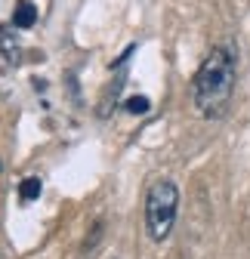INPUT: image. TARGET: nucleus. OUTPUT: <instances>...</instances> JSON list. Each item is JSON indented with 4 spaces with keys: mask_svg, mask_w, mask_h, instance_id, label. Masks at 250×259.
<instances>
[{
    "mask_svg": "<svg viewBox=\"0 0 250 259\" xmlns=\"http://www.w3.org/2000/svg\"><path fill=\"white\" fill-rule=\"evenodd\" d=\"M238 87V47L232 40H223L210 47L204 62L192 77V105L204 120L226 117Z\"/></svg>",
    "mask_w": 250,
    "mask_h": 259,
    "instance_id": "obj_1",
    "label": "nucleus"
},
{
    "mask_svg": "<svg viewBox=\"0 0 250 259\" xmlns=\"http://www.w3.org/2000/svg\"><path fill=\"white\" fill-rule=\"evenodd\" d=\"M179 188L173 179H154L145 191V235L154 244H164L176 225Z\"/></svg>",
    "mask_w": 250,
    "mask_h": 259,
    "instance_id": "obj_2",
    "label": "nucleus"
},
{
    "mask_svg": "<svg viewBox=\"0 0 250 259\" xmlns=\"http://www.w3.org/2000/svg\"><path fill=\"white\" fill-rule=\"evenodd\" d=\"M19 28L13 25H0V56H4V62L10 65H19L22 62V44H19Z\"/></svg>",
    "mask_w": 250,
    "mask_h": 259,
    "instance_id": "obj_3",
    "label": "nucleus"
},
{
    "mask_svg": "<svg viewBox=\"0 0 250 259\" xmlns=\"http://www.w3.org/2000/svg\"><path fill=\"white\" fill-rule=\"evenodd\" d=\"M13 28L19 31H28V28H34L37 25V7L31 4V0H16V13H13Z\"/></svg>",
    "mask_w": 250,
    "mask_h": 259,
    "instance_id": "obj_4",
    "label": "nucleus"
},
{
    "mask_svg": "<svg viewBox=\"0 0 250 259\" xmlns=\"http://www.w3.org/2000/svg\"><path fill=\"white\" fill-rule=\"evenodd\" d=\"M40 191H44L40 176H28V179H22V185H19V201H22V204H31V201L40 198Z\"/></svg>",
    "mask_w": 250,
    "mask_h": 259,
    "instance_id": "obj_5",
    "label": "nucleus"
},
{
    "mask_svg": "<svg viewBox=\"0 0 250 259\" xmlns=\"http://www.w3.org/2000/svg\"><path fill=\"white\" fill-rule=\"evenodd\" d=\"M123 108H127L130 114H145V111L151 108V102L145 99V96H133V99H127V102H123Z\"/></svg>",
    "mask_w": 250,
    "mask_h": 259,
    "instance_id": "obj_6",
    "label": "nucleus"
}]
</instances>
